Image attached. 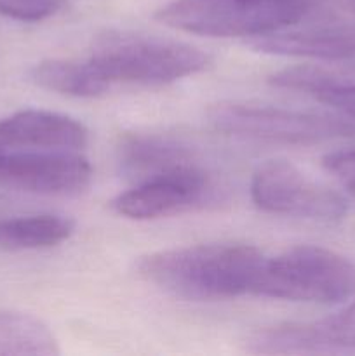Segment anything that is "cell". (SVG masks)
<instances>
[{"label":"cell","instance_id":"5bb4252c","mask_svg":"<svg viewBox=\"0 0 355 356\" xmlns=\"http://www.w3.org/2000/svg\"><path fill=\"white\" fill-rule=\"evenodd\" d=\"M270 83L284 89L301 90L317 101L329 104L343 117L355 120V83H343L313 66H294L270 76Z\"/></svg>","mask_w":355,"mask_h":356},{"label":"cell","instance_id":"6da1fadb","mask_svg":"<svg viewBox=\"0 0 355 356\" xmlns=\"http://www.w3.org/2000/svg\"><path fill=\"white\" fill-rule=\"evenodd\" d=\"M265 256L242 243H207L152 252L138 261L148 284L190 301L253 294Z\"/></svg>","mask_w":355,"mask_h":356},{"label":"cell","instance_id":"7a4b0ae2","mask_svg":"<svg viewBox=\"0 0 355 356\" xmlns=\"http://www.w3.org/2000/svg\"><path fill=\"white\" fill-rule=\"evenodd\" d=\"M87 63L110 87L164 86L207 70L211 56L183 42L110 30L94 40Z\"/></svg>","mask_w":355,"mask_h":356},{"label":"cell","instance_id":"52a82bcc","mask_svg":"<svg viewBox=\"0 0 355 356\" xmlns=\"http://www.w3.org/2000/svg\"><path fill=\"white\" fill-rule=\"evenodd\" d=\"M93 177L87 159L68 149L0 148V186L38 195H77Z\"/></svg>","mask_w":355,"mask_h":356},{"label":"cell","instance_id":"ba28073f","mask_svg":"<svg viewBox=\"0 0 355 356\" xmlns=\"http://www.w3.org/2000/svg\"><path fill=\"white\" fill-rule=\"evenodd\" d=\"M214 195L207 174L198 165L143 179L138 186L120 193L113 209L134 221L167 218L207 204Z\"/></svg>","mask_w":355,"mask_h":356},{"label":"cell","instance_id":"2e32d148","mask_svg":"<svg viewBox=\"0 0 355 356\" xmlns=\"http://www.w3.org/2000/svg\"><path fill=\"white\" fill-rule=\"evenodd\" d=\"M58 341L37 316L0 309V356H54Z\"/></svg>","mask_w":355,"mask_h":356},{"label":"cell","instance_id":"3957f363","mask_svg":"<svg viewBox=\"0 0 355 356\" xmlns=\"http://www.w3.org/2000/svg\"><path fill=\"white\" fill-rule=\"evenodd\" d=\"M317 0H176L155 17L166 26L207 37H263L299 23Z\"/></svg>","mask_w":355,"mask_h":356},{"label":"cell","instance_id":"4fadbf2b","mask_svg":"<svg viewBox=\"0 0 355 356\" xmlns=\"http://www.w3.org/2000/svg\"><path fill=\"white\" fill-rule=\"evenodd\" d=\"M75 225L63 216L38 214L0 219V249L35 250L56 247L72 236Z\"/></svg>","mask_w":355,"mask_h":356},{"label":"cell","instance_id":"ac0fdd59","mask_svg":"<svg viewBox=\"0 0 355 356\" xmlns=\"http://www.w3.org/2000/svg\"><path fill=\"white\" fill-rule=\"evenodd\" d=\"M322 165L355 198V149H338L322 159Z\"/></svg>","mask_w":355,"mask_h":356},{"label":"cell","instance_id":"8fae6325","mask_svg":"<svg viewBox=\"0 0 355 356\" xmlns=\"http://www.w3.org/2000/svg\"><path fill=\"white\" fill-rule=\"evenodd\" d=\"M267 54L355 63V23L324 24L294 33H268L249 42Z\"/></svg>","mask_w":355,"mask_h":356},{"label":"cell","instance_id":"5b68a950","mask_svg":"<svg viewBox=\"0 0 355 356\" xmlns=\"http://www.w3.org/2000/svg\"><path fill=\"white\" fill-rule=\"evenodd\" d=\"M207 118L212 127L226 134L296 145L355 136V120L352 118L271 106L218 103L209 108Z\"/></svg>","mask_w":355,"mask_h":356},{"label":"cell","instance_id":"8992f818","mask_svg":"<svg viewBox=\"0 0 355 356\" xmlns=\"http://www.w3.org/2000/svg\"><path fill=\"white\" fill-rule=\"evenodd\" d=\"M256 207L270 214L334 222L347 214V202L336 191L315 183L287 160H267L251 179Z\"/></svg>","mask_w":355,"mask_h":356},{"label":"cell","instance_id":"7c38bea8","mask_svg":"<svg viewBox=\"0 0 355 356\" xmlns=\"http://www.w3.org/2000/svg\"><path fill=\"white\" fill-rule=\"evenodd\" d=\"M122 170L139 181L198 165L187 143L166 134H129L118 145Z\"/></svg>","mask_w":355,"mask_h":356},{"label":"cell","instance_id":"9a60e30c","mask_svg":"<svg viewBox=\"0 0 355 356\" xmlns=\"http://www.w3.org/2000/svg\"><path fill=\"white\" fill-rule=\"evenodd\" d=\"M28 79L42 89L73 97H97L110 89L87 61L47 59L35 65Z\"/></svg>","mask_w":355,"mask_h":356},{"label":"cell","instance_id":"e0dca14e","mask_svg":"<svg viewBox=\"0 0 355 356\" xmlns=\"http://www.w3.org/2000/svg\"><path fill=\"white\" fill-rule=\"evenodd\" d=\"M61 0H0V14L10 19L37 23L56 14Z\"/></svg>","mask_w":355,"mask_h":356},{"label":"cell","instance_id":"277c9868","mask_svg":"<svg viewBox=\"0 0 355 356\" xmlns=\"http://www.w3.org/2000/svg\"><path fill=\"white\" fill-rule=\"evenodd\" d=\"M253 294L317 305L343 302L355 296V263L324 247H292L263 261Z\"/></svg>","mask_w":355,"mask_h":356},{"label":"cell","instance_id":"30bf717a","mask_svg":"<svg viewBox=\"0 0 355 356\" xmlns=\"http://www.w3.org/2000/svg\"><path fill=\"white\" fill-rule=\"evenodd\" d=\"M89 131L68 115L45 110H23L0 118V148L3 149H82Z\"/></svg>","mask_w":355,"mask_h":356},{"label":"cell","instance_id":"9c48e42d","mask_svg":"<svg viewBox=\"0 0 355 356\" xmlns=\"http://www.w3.org/2000/svg\"><path fill=\"white\" fill-rule=\"evenodd\" d=\"M247 351L258 355L355 353V301L319 322L284 323L254 332Z\"/></svg>","mask_w":355,"mask_h":356}]
</instances>
